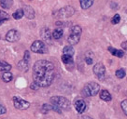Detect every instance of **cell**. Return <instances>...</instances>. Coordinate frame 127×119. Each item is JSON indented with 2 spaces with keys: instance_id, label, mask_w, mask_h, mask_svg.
Here are the masks:
<instances>
[{
  "instance_id": "cell-1",
  "label": "cell",
  "mask_w": 127,
  "mask_h": 119,
  "mask_svg": "<svg viewBox=\"0 0 127 119\" xmlns=\"http://www.w3.org/2000/svg\"><path fill=\"white\" fill-rule=\"evenodd\" d=\"M55 77V66L54 64L41 60L36 61L33 67V79L34 83L38 87H47L51 86Z\"/></svg>"
},
{
  "instance_id": "cell-2",
  "label": "cell",
  "mask_w": 127,
  "mask_h": 119,
  "mask_svg": "<svg viewBox=\"0 0 127 119\" xmlns=\"http://www.w3.org/2000/svg\"><path fill=\"white\" fill-rule=\"evenodd\" d=\"M81 34H82V29L79 25L73 26L71 29V32H70V35H69L67 38L68 43L70 44L71 46L77 45L79 42V40H80Z\"/></svg>"
},
{
  "instance_id": "cell-3",
  "label": "cell",
  "mask_w": 127,
  "mask_h": 119,
  "mask_svg": "<svg viewBox=\"0 0 127 119\" xmlns=\"http://www.w3.org/2000/svg\"><path fill=\"white\" fill-rule=\"evenodd\" d=\"M51 103L52 105H55L60 109L67 110L70 107V101L66 98L62 96H53L51 98Z\"/></svg>"
},
{
  "instance_id": "cell-4",
  "label": "cell",
  "mask_w": 127,
  "mask_h": 119,
  "mask_svg": "<svg viewBox=\"0 0 127 119\" xmlns=\"http://www.w3.org/2000/svg\"><path fill=\"white\" fill-rule=\"evenodd\" d=\"M100 91V85L95 82H89L83 87V93L88 97H93Z\"/></svg>"
},
{
  "instance_id": "cell-5",
  "label": "cell",
  "mask_w": 127,
  "mask_h": 119,
  "mask_svg": "<svg viewBox=\"0 0 127 119\" xmlns=\"http://www.w3.org/2000/svg\"><path fill=\"white\" fill-rule=\"evenodd\" d=\"M31 50L35 53H39V54H44V53H47L48 48L47 46L45 45L43 41H40V40H36L34 43L31 45Z\"/></svg>"
},
{
  "instance_id": "cell-6",
  "label": "cell",
  "mask_w": 127,
  "mask_h": 119,
  "mask_svg": "<svg viewBox=\"0 0 127 119\" xmlns=\"http://www.w3.org/2000/svg\"><path fill=\"white\" fill-rule=\"evenodd\" d=\"M93 72L95 75V76L99 80H104L105 76H106V67L103 63L98 62L96 63L93 68Z\"/></svg>"
},
{
  "instance_id": "cell-7",
  "label": "cell",
  "mask_w": 127,
  "mask_h": 119,
  "mask_svg": "<svg viewBox=\"0 0 127 119\" xmlns=\"http://www.w3.org/2000/svg\"><path fill=\"white\" fill-rule=\"evenodd\" d=\"M12 100H13L15 108L18 109V110H26V109L30 107V103L26 101V100L23 99L20 97H18V96H14L12 98Z\"/></svg>"
},
{
  "instance_id": "cell-8",
  "label": "cell",
  "mask_w": 127,
  "mask_h": 119,
  "mask_svg": "<svg viewBox=\"0 0 127 119\" xmlns=\"http://www.w3.org/2000/svg\"><path fill=\"white\" fill-rule=\"evenodd\" d=\"M75 13V9L73 7H70V6H67V7H64L62 9H60L58 11V16L61 17V18H67V17H71L72 15H74Z\"/></svg>"
},
{
  "instance_id": "cell-9",
  "label": "cell",
  "mask_w": 127,
  "mask_h": 119,
  "mask_svg": "<svg viewBox=\"0 0 127 119\" xmlns=\"http://www.w3.org/2000/svg\"><path fill=\"white\" fill-rule=\"evenodd\" d=\"M19 39H20V33L18 32L17 30H15V29L9 30L7 33V35H6V40L8 41V42L13 43V42L18 41Z\"/></svg>"
},
{
  "instance_id": "cell-10",
  "label": "cell",
  "mask_w": 127,
  "mask_h": 119,
  "mask_svg": "<svg viewBox=\"0 0 127 119\" xmlns=\"http://www.w3.org/2000/svg\"><path fill=\"white\" fill-rule=\"evenodd\" d=\"M74 107H75V109L79 114H82L86 110L87 105H86V102L84 101L83 99H78L74 103Z\"/></svg>"
},
{
  "instance_id": "cell-11",
  "label": "cell",
  "mask_w": 127,
  "mask_h": 119,
  "mask_svg": "<svg viewBox=\"0 0 127 119\" xmlns=\"http://www.w3.org/2000/svg\"><path fill=\"white\" fill-rule=\"evenodd\" d=\"M40 35L42 36V38L45 42H47V43H51L52 42V34H51V31H50V29L47 27L45 28H42L41 29V32H40Z\"/></svg>"
},
{
  "instance_id": "cell-12",
  "label": "cell",
  "mask_w": 127,
  "mask_h": 119,
  "mask_svg": "<svg viewBox=\"0 0 127 119\" xmlns=\"http://www.w3.org/2000/svg\"><path fill=\"white\" fill-rule=\"evenodd\" d=\"M23 10H24V15H25L27 19L32 20V19H34L35 16H36V12H35L34 8H32L31 6L25 5L24 7V9H23Z\"/></svg>"
},
{
  "instance_id": "cell-13",
  "label": "cell",
  "mask_w": 127,
  "mask_h": 119,
  "mask_svg": "<svg viewBox=\"0 0 127 119\" xmlns=\"http://www.w3.org/2000/svg\"><path fill=\"white\" fill-rule=\"evenodd\" d=\"M100 99H103L104 101H111V99H112V96L109 92L107 91V89H102L101 92H100Z\"/></svg>"
},
{
  "instance_id": "cell-14",
  "label": "cell",
  "mask_w": 127,
  "mask_h": 119,
  "mask_svg": "<svg viewBox=\"0 0 127 119\" xmlns=\"http://www.w3.org/2000/svg\"><path fill=\"white\" fill-rule=\"evenodd\" d=\"M107 50L110 52L113 56H116V57H118V58H122V57H123V55H124L123 50L114 48L113 47H108V48H107Z\"/></svg>"
},
{
  "instance_id": "cell-15",
  "label": "cell",
  "mask_w": 127,
  "mask_h": 119,
  "mask_svg": "<svg viewBox=\"0 0 127 119\" xmlns=\"http://www.w3.org/2000/svg\"><path fill=\"white\" fill-rule=\"evenodd\" d=\"M28 66H29V61L25 60H22L21 61L18 62L17 67L19 70H21L22 72H27L28 71Z\"/></svg>"
},
{
  "instance_id": "cell-16",
  "label": "cell",
  "mask_w": 127,
  "mask_h": 119,
  "mask_svg": "<svg viewBox=\"0 0 127 119\" xmlns=\"http://www.w3.org/2000/svg\"><path fill=\"white\" fill-rule=\"evenodd\" d=\"M64 35V31L62 28H56V29H54L53 30V32H52V36L53 39H60L62 36H63Z\"/></svg>"
},
{
  "instance_id": "cell-17",
  "label": "cell",
  "mask_w": 127,
  "mask_h": 119,
  "mask_svg": "<svg viewBox=\"0 0 127 119\" xmlns=\"http://www.w3.org/2000/svg\"><path fill=\"white\" fill-rule=\"evenodd\" d=\"M79 4L82 9H87L94 4V0H79Z\"/></svg>"
},
{
  "instance_id": "cell-18",
  "label": "cell",
  "mask_w": 127,
  "mask_h": 119,
  "mask_svg": "<svg viewBox=\"0 0 127 119\" xmlns=\"http://www.w3.org/2000/svg\"><path fill=\"white\" fill-rule=\"evenodd\" d=\"M12 5H13V0H0L1 8L9 9L12 7Z\"/></svg>"
},
{
  "instance_id": "cell-19",
  "label": "cell",
  "mask_w": 127,
  "mask_h": 119,
  "mask_svg": "<svg viewBox=\"0 0 127 119\" xmlns=\"http://www.w3.org/2000/svg\"><path fill=\"white\" fill-rule=\"evenodd\" d=\"M11 69V65L8 64V62H6L4 60H0V71L1 72H7L10 71Z\"/></svg>"
},
{
  "instance_id": "cell-20",
  "label": "cell",
  "mask_w": 127,
  "mask_h": 119,
  "mask_svg": "<svg viewBox=\"0 0 127 119\" xmlns=\"http://www.w3.org/2000/svg\"><path fill=\"white\" fill-rule=\"evenodd\" d=\"M61 59H62V61H63L64 64H70V63H73V56L71 55H67V54H63L62 57H61Z\"/></svg>"
},
{
  "instance_id": "cell-21",
  "label": "cell",
  "mask_w": 127,
  "mask_h": 119,
  "mask_svg": "<svg viewBox=\"0 0 127 119\" xmlns=\"http://www.w3.org/2000/svg\"><path fill=\"white\" fill-rule=\"evenodd\" d=\"M2 79H3L4 82L8 83V82H10V81L13 79V75H12L9 71L4 72V74L2 75Z\"/></svg>"
},
{
  "instance_id": "cell-22",
  "label": "cell",
  "mask_w": 127,
  "mask_h": 119,
  "mask_svg": "<svg viewBox=\"0 0 127 119\" xmlns=\"http://www.w3.org/2000/svg\"><path fill=\"white\" fill-rule=\"evenodd\" d=\"M8 19H9V16L8 13L4 10H0V25L4 23L5 21L8 20Z\"/></svg>"
},
{
  "instance_id": "cell-23",
  "label": "cell",
  "mask_w": 127,
  "mask_h": 119,
  "mask_svg": "<svg viewBox=\"0 0 127 119\" xmlns=\"http://www.w3.org/2000/svg\"><path fill=\"white\" fill-rule=\"evenodd\" d=\"M63 53L64 54H67V55H71L73 56L74 53H75V50H74V48L73 46L69 45V46H66L63 48Z\"/></svg>"
},
{
  "instance_id": "cell-24",
  "label": "cell",
  "mask_w": 127,
  "mask_h": 119,
  "mask_svg": "<svg viewBox=\"0 0 127 119\" xmlns=\"http://www.w3.org/2000/svg\"><path fill=\"white\" fill-rule=\"evenodd\" d=\"M12 16H13V18H14L15 20H20V19H22L23 16H24V10H23L22 8H19V9H17V10L12 14Z\"/></svg>"
},
{
  "instance_id": "cell-25",
  "label": "cell",
  "mask_w": 127,
  "mask_h": 119,
  "mask_svg": "<svg viewBox=\"0 0 127 119\" xmlns=\"http://www.w3.org/2000/svg\"><path fill=\"white\" fill-rule=\"evenodd\" d=\"M52 110V104H47V103H45L43 104V106L41 107V112L43 113V114H47L49 111H51Z\"/></svg>"
},
{
  "instance_id": "cell-26",
  "label": "cell",
  "mask_w": 127,
  "mask_h": 119,
  "mask_svg": "<svg viewBox=\"0 0 127 119\" xmlns=\"http://www.w3.org/2000/svg\"><path fill=\"white\" fill-rule=\"evenodd\" d=\"M115 75L119 79H122V78H123V77L125 76V71H124L123 69H122V68H121V69H118V70L115 72Z\"/></svg>"
},
{
  "instance_id": "cell-27",
  "label": "cell",
  "mask_w": 127,
  "mask_h": 119,
  "mask_svg": "<svg viewBox=\"0 0 127 119\" xmlns=\"http://www.w3.org/2000/svg\"><path fill=\"white\" fill-rule=\"evenodd\" d=\"M121 21V16H120L119 14H115L114 16L112 17V19H111V23L112 24H118Z\"/></svg>"
},
{
  "instance_id": "cell-28",
  "label": "cell",
  "mask_w": 127,
  "mask_h": 119,
  "mask_svg": "<svg viewBox=\"0 0 127 119\" xmlns=\"http://www.w3.org/2000/svg\"><path fill=\"white\" fill-rule=\"evenodd\" d=\"M121 107L123 109V113L125 114V115H127V99H124L121 102Z\"/></svg>"
},
{
  "instance_id": "cell-29",
  "label": "cell",
  "mask_w": 127,
  "mask_h": 119,
  "mask_svg": "<svg viewBox=\"0 0 127 119\" xmlns=\"http://www.w3.org/2000/svg\"><path fill=\"white\" fill-rule=\"evenodd\" d=\"M121 47L123 48V50L127 54V41H124L123 43L121 44Z\"/></svg>"
},
{
  "instance_id": "cell-30",
  "label": "cell",
  "mask_w": 127,
  "mask_h": 119,
  "mask_svg": "<svg viewBox=\"0 0 127 119\" xmlns=\"http://www.w3.org/2000/svg\"><path fill=\"white\" fill-rule=\"evenodd\" d=\"M7 113V109L5 107L4 105H2V104H0V115H4Z\"/></svg>"
},
{
  "instance_id": "cell-31",
  "label": "cell",
  "mask_w": 127,
  "mask_h": 119,
  "mask_svg": "<svg viewBox=\"0 0 127 119\" xmlns=\"http://www.w3.org/2000/svg\"><path fill=\"white\" fill-rule=\"evenodd\" d=\"M24 60H27V61H29V60H30V53H29V51H28V50H26V51H24Z\"/></svg>"
},
{
  "instance_id": "cell-32",
  "label": "cell",
  "mask_w": 127,
  "mask_h": 119,
  "mask_svg": "<svg viewBox=\"0 0 127 119\" xmlns=\"http://www.w3.org/2000/svg\"><path fill=\"white\" fill-rule=\"evenodd\" d=\"M85 61H86V63L89 64V65H91V64L93 63V60H92L91 58H89V57H86V58H85Z\"/></svg>"
},
{
  "instance_id": "cell-33",
  "label": "cell",
  "mask_w": 127,
  "mask_h": 119,
  "mask_svg": "<svg viewBox=\"0 0 127 119\" xmlns=\"http://www.w3.org/2000/svg\"><path fill=\"white\" fill-rule=\"evenodd\" d=\"M30 87H31V89H33V90H36V88H37L38 87H37V86H36V85L35 83H33V84L31 85V86H30Z\"/></svg>"
},
{
  "instance_id": "cell-34",
  "label": "cell",
  "mask_w": 127,
  "mask_h": 119,
  "mask_svg": "<svg viewBox=\"0 0 127 119\" xmlns=\"http://www.w3.org/2000/svg\"><path fill=\"white\" fill-rule=\"evenodd\" d=\"M82 119H93L92 117H90V116H88V115H86V116H83L82 117Z\"/></svg>"
},
{
  "instance_id": "cell-35",
  "label": "cell",
  "mask_w": 127,
  "mask_h": 119,
  "mask_svg": "<svg viewBox=\"0 0 127 119\" xmlns=\"http://www.w3.org/2000/svg\"><path fill=\"white\" fill-rule=\"evenodd\" d=\"M30 1H32V0H30Z\"/></svg>"
}]
</instances>
